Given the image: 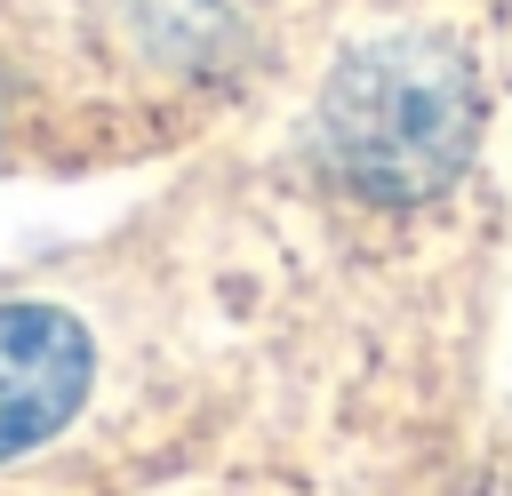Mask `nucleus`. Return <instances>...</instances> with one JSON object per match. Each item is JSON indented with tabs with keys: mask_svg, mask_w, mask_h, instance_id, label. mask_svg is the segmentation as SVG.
<instances>
[{
	"mask_svg": "<svg viewBox=\"0 0 512 496\" xmlns=\"http://www.w3.org/2000/svg\"><path fill=\"white\" fill-rule=\"evenodd\" d=\"M312 120H320V160L336 168V184L384 208H416L472 168L480 80L464 48L432 32H384L336 56Z\"/></svg>",
	"mask_w": 512,
	"mask_h": 496,
	"instance_id": "1",
	"label": "nucleus"
},
{
	"mask_svg": "<svg viewBox=\"0 0 512 496\" xmlns=\"http://www.w3.org/2000/svg\"><path fill=\"white\" fill-rule=\"evenodd\" d=\"M96 376V344L56 304H0V464L56 440Z\"/></svg>",
	"mask_w": 512,
	"mask_h": 496,
	"instance_id": "2",
	"label": "nucleus"
}]
</instances>
